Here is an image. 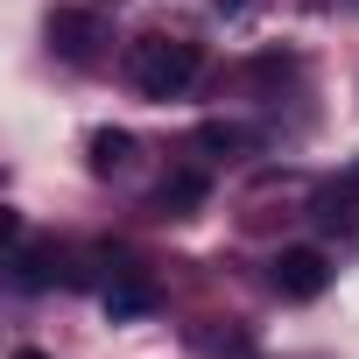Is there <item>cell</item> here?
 Listing matches in <instances>:
<instances>
[{
  "label": "cell",
  "mask_w": 359,
  "mask_h": 359,
  "mask_svg": "<svg viewBox=\"0 0 359 359\" xmlns=\"http://www.w3.org/2000/svg\"><path fill=\"white\" fill-rule=\"evenodd\" d=\"M148 310H155V282L134 275V268H120V275L106 282V317H113V324H134V317H148Z\"/></svg>",
  "instance_id": "52a82bcc"
},
{
  "label": "cell",
  "mask_w": 359,
  "mask_h": 359,
  "mask_svg": "<svg viewBox=\"0 0 359 359\" xmlns=\"http://www.w3.org/2000/svg\"><path fill=\"white\" fill-rule=\"evenodd\" d=\"M310 212H317V226H331V233H359V162H345L338 176H324Z\"/></svg>",
  "instance_id": "277c9868"
},
{
  "label": "cell",
  "mask_w": 359,
  "mask_h": 359,
  "mask_svg": "<svg viewBox=\"0 0 359 359\" xmlns=\"http://www.w3.org/2000/svg\"><path fill=\"white\" fill-rule=\"evenodd\" d=\"M57 275H64V282H78V268H71V261H64L57 247H29V240L15 247V289H22V296H36V289H50Z\"/></svg>",
  "instance_id": "5b68a950"
},
{
  "label": "cell",
  "mask_w": 359,
  "mask_h": 359,
  "mask_svg": "<svg viewBox=\"0 0 359 359\" xmlns=\"http://www.w3.org/2000/svg\"><path fill=\"white\" fill-rule=\"evenodd\" d=\"M268 289H275L282 303H317V296L331 289V261H324V247H282V254L268 261Z\"/></svg>",
  "instance_id": "7a4b0ae2"
},
{
  "label": "cell",
  "mask_w": 359,
  "mask_h": 359,
  "mask_svg": "<svg viewBox=\"0 0 359 359\" xmlns=\"http://www.w3.org/2000/svg\"><path fill=\"white\" fill-rule=\"evenodd\" d=\"M198 71H205V50L191 43V36H141L134 50H127V78H134V92L141 99H184L191 85H198Z\"/></svg>",
  "instance_id": "6da1fadb"
},
{
  "label": "cell",
  "mask_w": 359,
  "mask_h": 359,
  "mask_svg": "<svg viewBox=\"0 0 359 359\" xmlns=\"http://www.w3.org/2000/svg\"><path fill=\"white\" fill-rule=\"evenodd\" d=\"M205 198H212V176H205V169H169L162 191H155V212H162V219H191Z\"/></svg>",
  "instance_id": "8992f818"
},
{
  "label": "cell",
  "mask_w": 359,
  "mask_h": 359,
  "mask_svg": "<svg viewBox=\"0 0 359 359\" xmlns=\"http://www.w3.org/2000/svg\"><path fill=\"white\" fill-rule=\"evenodd\" d=\"M240 8H247V0H219V15H240Z\"/></svg>",
  "instance_id": "7c38bea8"
},
{
  "label": "cell",
  "mask_w": 359,
  "mask_h": 359,
  "mask_svg": "<svg viewBox=\"0 0 359 359\" xmlns=\"http://www.w3.org/2000/svg\"><path fill=\"white\" fill-rule=\"evenodd\" d=\"M198 148H205V155H240V148H254V134L233 127V120H205V127H198Z\"/></svg>",
  "instance_id": "9c48e42d"
},
{
  "label": "cell",
  "mask_w": 359,
  "mask_h": 359,
  "mask_svg": "<svg viewBox=\"0 0 359 359\" xmlns=\"http://www.w3.org/2000/svg\"><path fill=\"white\" fill-rule=\"evenodd\" d=\"M85 148H92V176H113V169L134 162V134H127V127H99Z\"/></svg>",
  "instance_id": "ba28073f"
},
{
  "label": "cell",
  "mask_w": 359,
  "mask_h": 359,
  "mask_svg": "<svg viewBox=\"0 0 359 359\" xmlns=\"http://www.w3.org/2000/svg\"><path fill=\"white\" fill-rule=\"evenodd\" d=\"M99 43H106V22H99L92 8H57V15H50V50H57L64 64L99 57Z\"/></svg>",
  "instance_id": "3957f363"
},
{
  "label": "cell",
  "mask_w": 359,
  "mask_h": 359,
  "mask_svg": "<svg viewBox=\"0 0 359 359\" xmlns=\"http://www.w3.org/2000/svg\"><path fill=\"white\" fill-rule=\"evenodd\" d=\"M191 345L226 352V359H247V352H254V338H247V331H191Z\"/></svg>",
  "instance_id": "30bf717a"
},
{
  "label": "cell",
  "mask_w": 359,
  "mask_h": 359,
  "mask_svg": "<svg viewBox=\"0 0 359 359\" xmlns=\"http://www.w3.org/2000/svg\"><path fill=\"white\" fill-rule=\"evenodd\" d=\"M8 359H50V352H36V345H15V352H8Z\"/></svg>",
  "instance_id": "8fae6325"
}]
</instances>
